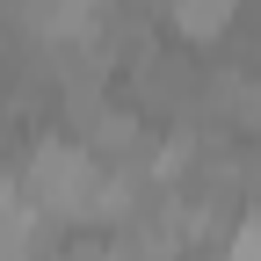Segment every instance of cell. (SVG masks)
Masks as SVG:
<instances>
[{
    "mask_svg": "<svg viewBox=\"0 0 261 261\" xmlns=\"http://www.w3.org/2000/svg\"><path fill=\"white\" fill-rule=\"evenodd\" d=\"M123 80H130V102H138V116H174L196 102V73L189 65H174L167 51H145V58H130L123 65Z\"/></svg>",
    "mask_w": 261,
    "mask_h": 261,
    "instance_id": "2",
    "label": "cell"
},
{
    "mask_svg": "<svg viewBox=\"0 0 261 261\" xmlns=\"http://www.w3.org/2000/svg\"><path fill=\"white\" fill-rule=\"evenodd\" d=\"M94 181H102V160H94L80 138H37L22 160V203L51 218V225H87V203H94Z\"/></svg>",
    "mask_w": 261,
    "mask_h": 261,
    "instance_id": "1",
    "label": "cell"
},
{
    "mask_svg": "<svg viewBox=\"0 0 261 261\" xmlns=\"http://www.w3.org/2000/svg\"><path fill=\"white\" fill-rule=\"evenodd\" d=\"M247 0H160V15H167V29L181 44H218L225 29L240 22Z\"/></svg>",
    "mask_w": 261,
    "mask_h": 261,
    "instance_id": "4",
    "label": "cell"
},
{
    "mask_svg": "<svg viewBox=\"0 0 261 261\" xmlns=\"http://www.w3.org/2000/svg\"><path fill=\"white\" fill-rule=\"evenodd\" d=\"M225 261H261V203L225 225Z\"/></svg>",
    "mask_w": 261,
    "mask_h": 261,
    "instance_id": "5",
    "label": "cell"
},
{
    "mask_svg": "<svg viewBox=\"0 0 261 261\" xmlns=\"http://www.w3.org/2000/svg\"><path fill=\"white\" fill-rule=\"evenodd\" d=\"M44 247H51V218H37L22 189L0 174V261H37Z\"/></svg>",
    "mask_w": 261,
    "mask_h": 261,
    "instance_id": "3",
    "label": "cell"
}]
</instances>
